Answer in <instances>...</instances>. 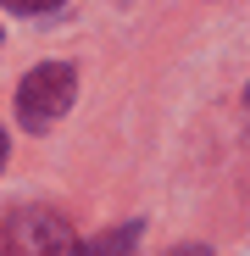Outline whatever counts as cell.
<instances>
[{"label":"cell","mask_w":250,"mask_h":256,"mask_svg":"<svg viewBox=\"0 0 250 256\" xmlns=\"http://www.w3.org/2000/svg\"><path fill=\"white\" fill-rule=\"evenodd\" d=\"M173 256H212V250H200V245H189V250H173Z\"/></svg>","instance_id":"cell-5"},{"label":"cell","mask_w":250,"mask_h":256,"mask_svg":"<svg viewBox=\"0 0 250 256\" xmlns=\"http://www.w3.org/2000/svg\"><path fill=\"white\" fill-rule=\"evenodd\" d=\"M139 240V223H122L111 240H95V245H83V256H128V245Z\"/></svg>","instance_id":"cell-3"},{"label":"cell","mask_w":250,"mask_h":256,"mask_svg":"<svg viewBox=\"0 0 250 256\" xmlns=\"http://www.w3.org/2000/svg\"><path fill=\"white\" fill-rule=\"evenodd\" d=\"M245 100H250V90H245Z\"/></svg>","instance_id":"cell-7"},{"label":"cell","mask_w":250,"mask_h":256,"mask_svg":"<svg viewBox=\"0 0 250 256\" xmlns=\"http://www.w3.org/2000/svg\"><path fill=\"white\" fill-rule=\"evenodd\" d=\"M6 150H11V145H6V128H0V167H6Z\"/></svg>","instance_id":"cell-6"},{"label":"cell","mask_w":250,"mask_h":256,"mask_svg":"<svg viewBox=\"0 0 250 256\" xmlns=\"http://www.w3.org/2000/svg\"><path fill=\"white\" fill-rule=\"evenodd\" d=\"M0 245H6V256H83L78 234L56 218V212H45V206L11 212L6 228H0Z\"/></svg>","instance_id":"cell-1"},{"label":"cell","mask_w":250,"mask_h":256,"mask_svg":"<svg viewBox=\"0 0 250 256\" xmlns=\"http://www.w3.org/2000/svg\"><path fill=\"white\" fill-rule=\"evenodd\" d=\"M6 6H11V12H28V17H39V12H56L61 0H6Z\"/></svg>","instance_id":"cell-4"},{"label":"cell","mask_w":250,"mask_h":256,"mask_svg":"<svg viewBox=\"0 0 250 256\" xmlns=\"http://www.w3.org/2000/svg\"><path fill=\"white\" fill-rule=\"evenodd\" d=\"M78 95V72L67 62H45V67H33L22 78V90H17V117L22 128H50Z\"/></svg>","instance_id":"cell-2"}]
</instances>
